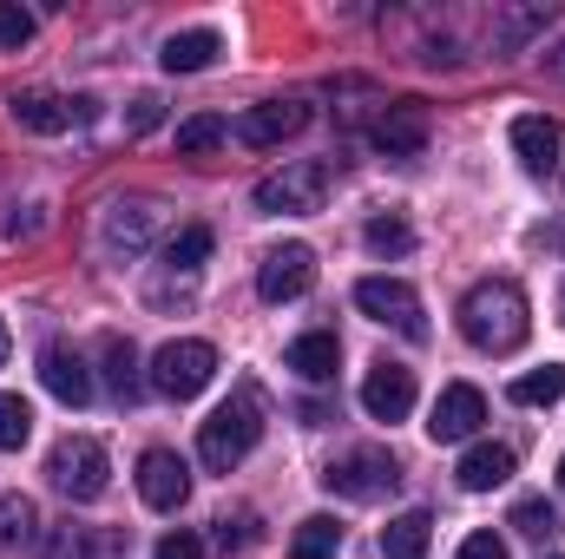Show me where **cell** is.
Here are the masks:
<instances>
[{
    "mask_svg": "<svg viewBox=\"0 0 565 559\" xmlns=\"http://www.w3.org/2000/svg\"><path fill=\"white\" fill-rule=\"evenodd\" d=\"M355 309L375 316V323H388V329H402L408 342H422L427 336L422 296H415V283H402V277H362L355 283Z\"/></svg>",
    "mask_w": 565,
    "mask_h": 559,
    "instance_id": "cell-7",
    "label": "cell"
},
{
    "mask_svg": "<svg viewBox=\"0 0 565 559\" xmlns=\"http://www.w3.org/2000/svg\"><path fill=\"white\" fill-rule=\"evenodd\" d=\"M362 409H369L375 421H408V409H415V369L375 362L369 382H362Z\"/></svg>",
    "mask_w": 565,
    "mask_h": 559,
    "instance_id": "cell-11",
    "label": "cell"
},
{
    "mask_svg": "<svg viewBox=\"0 0 565 559\" xmlns=\"http://www.w3.org/2000/svg\"><path fill=\"white\" fill-rule=\"evenodd\" d=\"M309 283H316V251H309V244H277V251L257 264V296H264V303H296Z\"/></svg>",
    "mask_w": 565,
    "mask_h": 559,
    "instance_id": "cell-8",
    "label": "cell"
},
{
    "mask_svg": "<svg viewBox=\"0 0 565 559\" xmlns=\"http://www.w3.org/2000/svg\"><path fill=\"white\" fill-rule=\"evenodd\" d=\"M460 559H507V540H500L493 527H480V534L460 540Z\"/></svg>",
    "mask_w": 565,
    "mask_h": 559,
    "instance_id": "cell-32",
    "label": "cell"
},
{
    "mask_svg": "<svg viewBox=\"0 0 565 559\" xmlns=\"http://www.w3.org/2000/svg\"><path fill=\"white\" fill-rule=\"evenodd\" d=\"M151 231H158V204H113V218H106V244L126 257H139Z\"/></svg>",
    "mask_w": 565,
    "mask_h": 559,
    "instance_id": "cell-20",
    "label": "cell"
},
{
    "mask_svg": "<svg viewBox=\"0 0 565 559\" xmlns=\"http://www.w3.org/2000/svg\"><path fill=\"white\" fill-rule=\"evenodd\" d=\"M375 145H382L388 158H415L427 145V106L422 99H395V106L382 113V126H375Z\"/></svg>",
    "mask_w": 565,
    "mask_h": 559,
    "instance_id": "cell-15",
    "label": "cell"
},
{
    "mask_svg": "<svg viewBox=\"0 0 565 559\" xmlns=\"http://www.w3.org/2000/svg\"><path fill=\"white\" fill-rule=\"evenodd\" d=\"M289 369H296L302 382H335V369H342V342H335L329 329H309V336L289 342Z\"/></svg>",
    "mask_w": 565,
    "mask_h": 559,
    "instance_id": "cell-18",
    "label": "cell"
},
{
    "mask_svg": "<svg viewBox=\"0 0 565 559\" xmlns=\"http://www.w3.org/2000/svg\"><path fill=\"white\" fill-rule=\"evenodd\" d=\"M106 382H113L119 402H139L145 376H139V349H132L126 336H106Z\"/></svg>",
    "mask_w": 565,
    "mask_h": 559,
    "instance_id": "cell-22",
    "label": "cell"
},
{
    "mask_svg": "<svg viewBox=\"0 0 565 559\" xmlns=\"http://www.w3.org/2000/svg\"><path fill=\"white\" fill-rule=\"evenodd\" d=\"M322 487L342 494V500H382V494L402 487V461L388 447H355V454H342V461L322 467Z\"/></svg>",
    "mask_w": 565,
    "mask_h": 559,
    "instance_id": "cell-6",
    "label": "cell"
},
{
    "mask_svg": "<svg viewBox=\"0 0 565 559\" xmlns=\"http://www.w3.org/2000/svg\"><path fill=\"white\" fill-rule=\"evenodd\" d=\"M211 376H217V349H211L204 336H178V342H164V349L151 356V389L171 395V402L204 395Z\"/></svg>",
    "mask_w": 565,
    "mask_h": 559,
    "instance_id": "cell-3",
    "label": "cell"
},
{
    "mask_svg": "<svg viewBox=\"0 0 565 559\" xmlns=\"http://www.w3.org/2000/svg\"><path fill=\"white\" fill-rule=\"evenodd\" d=\"M480 421H487V395H480L473 382H447V389L434 395L427 434H434V441H473V434H480Z\"/></svg>",
    "mask_w": 565,
    "mask_h": 559,
    "instance_id": "cell-9",
    "label": "cell"
},
{
    "mask_svg": "<svg viewBox=\"0 0 565 559\" xmlns=\"http://www.w3.org/2000/svg\"><path fill=\"white\" fill-rule=\"evenodd\" d=\"M520 409H553L565 395V362H546V369H533V376H520L513 389H507Z\"/></svg>",
    "mask_w": 565,
    "mask_h": 559,
    "instance_id": "cell-24",
    "label": "cell"
},
{
    "mask_svg": "<svg viewBox=\"0 0 565 559\" xmlns=\"http://www.w3.org/2000/svg\"><path fill=\"white\" fill-rule=\"evenodd\" d=\"M289 553H342V527L329 520V514H309L302 527H296V547Z\"/></svg>",
    "mask_w": 565,
    "mask_h": 559,
    "instance_id": "cell-29",
    "label": "cell"
},
{
    "mask_svg": "<svg viewBox=\"0 0 565 559\" xmlns=\"http://www.w3.org/2000/svg\"><path fill=\"white\" fill-rule=\"evenodd\" d=\"M13 119L26 133H66L79 119H93V99H60V93H20L13 99Z\"/></svg>",
    "mask_w": 565,
    "mask_h": 559,
    "instance_id": "cell-13",
    "label": "cell"
},
{
    "mask_svg": "<svg viewBox=\"0 0 565 559\" xmlns=\"http://www.w3.org/2000/svg\"><path fill=\"white\" fill-rule=\"evenodd\" d=\"M250 540H257V527H250V514H237V520L224 514V520H217V547H224V553H231V547H250Z\"/></svg>",
    "mask_w": 565,
    "mask_h": 559,
    "instance_id": "cell-34",
    "label": "cell"
},
{
    "mask_svg": "<svg viewBox=\"0 0 565 559\" xmlns=\"http://www.w3.org/2000/svg\"><path fill=\"white\" fill-rule=\"evenodd\" d=\"M224 139H231V119L198 113V119H184V126H178V158H204V151H217Z\"/></svg>",
    "mask_w": 565,
    "mask_h": 559,
    "instance_id": "cell-25",
    "label": "cell"
},
{
    "mask_svg": "<svg viewBox=\"0 0 565 559\" xmlns=\"http://www.w3.org/2000/svg\"><path fill=\"white\" fill-rule=\"evenodd\" d=\"M151 559H204V540L178 527V534H164V540H158V553H151Z\"/></svg>",
    "mask_w": 565,
    "mask_h": 559,
    "instance_id": "cell-33",
    "label": "cell"
},
{
    "mask_svg": "<svg viewBox=\"0 0 565 559\" xmlns=\"http://www.w3.org/2000/svg\"><path fill=\"white\" fill-rule=\"evenodd\" d=\"M460 336L480 349V356H513L526 336H533V309H526V289L507 277H487L467 289L460 303Z\"/></svg>",
    "mask_w": 565,
    "mask_h": 559,
    "instance_id": "cell-1",
    "label": "cell"
},
{
    "mask_svg": "<svg viewBox=\"0 0 565 559\" xmlns=\"http://www.w3.org/2000/svg\"><path fill=\"white\" fill-rule=\"evenodd\" d=\"M139 494H145V507L178 514V507H184V494H191V467H184L171 447H151V454L139 461Z\"/></svg>",
    "mask_w": 565,
    "mask_h": 559,
    "instance_id": "cell-10",
    "label": "cell"
},
{
    "mask_svg": "<svg viewBox=\"0 0 565 559\" xmlns=\"http://www.w3.org/2000/svg\"><path fill=\"white\" fill-rule=\"evenodd\" d=\"M217 53H224V40H217L211 27H191V33H171V40H164L158 66H164V73H204Z\"/></svg>",
    "mask_w": 565,
    "mask_h": 559,
    "instance_id": "cell-19",
    "label": "cell"
},
{
    "mask_svg": "<svg viewBox=\"0 0 565 559\" xmlns=\"http://www.w3.org/2000/svg\"><path fill=\"white\" fill-rule=\"evenodd\" d=\"M460 487L467 494H493V487H507L513 481V447H500V441H473L467 454H460Z\"/></svg>",
    "mask_w": 565,
    "mask_h": 559,
    "instance_id": "cell-16",
    "label": "cell"
},
{
    "mask_svg": "<svg viewBox=\"0 0 565 559\" xmlns=\"http://www.w3.org/2000/svg\"><path fill=\"white\" fill-rule=\"evenodd\" d=\"M46 481L66 494V500H99L106 481H113V461L93 434H66L53 454H46Z\"/></svg>",
    "mask_w": 565,
    "mask_h": 559,
    "instance_id": "cell-4",
    "label": "cell"
},
{
    "mask_svg": "<svg viewBox=\"0 0 565 559\" xmlns=\"http://www.w3.org/2000/svg\"><path fill=\"white\" fill-rule=\"evenodd\" d=\"M559 487H565V454H559Z\"/></svg>",
    "mask_w": 565,
    "mask_h": 559,
    "instance_id": "cell-39",
    "label": "cell"
},
{
    "mask_svg": "<svg viewBox=\"0 0 565 559\" xmlns=\"http://www.w3.org/2000/svg\"><path fill=\"white\" fill-rule=\"evenodd\" d=\"M26 434H33V409H26L20 395H7V389H0V454L26 447Z\"/></svg>",
    "mask_w": 565,
    "mask_h": 559,
    "instance_id": "cell-28",
    "label": "cell"
},
{
    "mask_svg": "<svg viewBox=\"0 0 565 559\" xmlns=\"http://www.w3.org/2000/svg\"><path fill=\"white\" fill-rule=\"evenodd\" d=\"M507 527H513V534H526V540H553V534H559V514H553L546 500H520Z\"/></svg>",
    "mask_w": 565,
    "mask_h": 559,
    "instance_id": "cell-30",
    "label": "cell"
},
{
    "mask_svg": "<svg viewBox=\"0 0 565 559\" xmlns=\"http://www.w3.org/2000/svg\"><path fill=\"white\" fill-rule=\"evenodd\" d=\"M513 151H520V165H526L533 178H553V171H559V126H553L546 113H520V119H513Z\"/></svg>",
    "mask_w": 565,
    "mask_h": 559,
    "instance_id": "cell-14",
    "label": "cell"
},
{
    "mask_svg": "<svg viewBox=\"0 0 565 559\" xmlns=\"http://www.w3.org/2000/svg\"><path fill=\"white\" fill-rule=\"evenodd\" d=\"M40 534V514L26 494H0V547H26Z\"/></svg>",
    "mask_w": 565,
    "mask_h": 559,
    "instance_id": "cell-26",
    "label": "cell"
},
{
    "mask_svg": "<svg viewBox=\"0 0 565 559\" xmlns=\"http://www.w3.org/2000/svg\"><path fill=\"white\" fill-rule=\"evenodd\" d=\"M204 257H211V231H204V224H184V231L164 244V264H171V271H198Z\"/></svg>",
    "mask_w": 565,
    "mask_h": 559,
    "instance_id": "cell-27",
    "label": "cell"
},
{
    "mask_svg": "<svg viewBox=\"0 0 565 559\" xmlns=\"http://www.w3.org/2000/svg\"><path fill=\"white\" fill-rule=\"evenodd\" d=\"M553 66H559V80H565V46H559V53H553Z\"/></svg>",
    "mask_w": 565,
    "mask_h": 559,
    "instance_id": "cell-37",
    "label": "cell"
},
{
    "mask_svg": "<svg viewBox=\"0 0 565 559\" xmlns=\"http://www.w3.org/2000/svg\"><path fill=\"white\" fill-rule=\"evenodd\" d=\"M26 40H33V13H26V7H13V0H0V46H7V53H20Z\"/></svg>",
    "mask_w": 565,
    "mask_h": 559,
    "instance_id": "cell-31",
    "label": "cell"
},
{
    "mask_svg": "<svg viewBox=\"0 0 565 559\" xmlns=\"http://www.w3.org/2000/svg\"><path fill=\"white\" fill-rule=\"evenodd\" d=\"M289 559H335V553H289Z\"/></svg>",
    "mask_w": 565,
    "mask_h": 559,
    "instance_id": "cell-38",
    "label": "cell"
},
{
    "mask_svg": "<svg viewBox=\"0 0 565 559\" xmlns=\"http://www.w3.org/2000/svg\"><path fill=\"white\" fill-rule=\"evenodd\" d=\"M362 244H369L375 257H408V251H415V224H408L402 211H382V218H369Z\"/></svg>",
    "mask_w": 565,
    "mask_h": 559,
    "instance_id": "cell-23",
    "label": "cell"
},
{
    "mask_svg": "<svg viewBox=\"0 0 565 559\" xmlns=\"http://www.w3.org/2000/svg\"><path fill=\"white\" fill-rule=\"evenodd\" d=\"M427 540H434V514L408 507L382 527V559H427Z\"/></svg>",
    "mask_w": 565,
    "mask_h": 559,
    "instance_id": "cell-21",
    "label": "cell"
},
{
    "mask_svg": "<svg viewBox=\"0 0 565 559\" xmlns=\"http://www.w3.org/2000/svg\"><path fill=\"white\" fill-rule=\"evenodd\" d=\"M158 119H164V99H151V93H139V99H132V113H126V126H132V133H151Z\"/></svg>",
    "mask_w": 565,
    "mask_h": 559,
    "instance_id": "cell-35",
    "label": "cell"
},
{
    "mask_svg": "<svg viewBox=\"0 0 565 559\" xmlns=\"http://www.w3.org/2000/svg\"><path fill=\"white\" fill-rule=\"evenodd\" d=\"M257 441H264V402H257V389H237L217 415L198 428V461L211 474H231Z\"/></svg>",
    "mask_w": 565,
    "mask_h": 559,
    "instance_id": "cell-2",
    "label": "cell"
},
{
    "mask_svg": "<svg viewBox=\"0 0 565 559\" xmlns=\"http://www.w3.org/2000/svg\"><path fill=\"white\" fill-rule=\"evenodd\" d=\"M40 382H46V395H60L66 409H86V402H93V376H86V362H79L73 342H46V349H40Z\"/></svg>",
    "mask_w": 565,
    "mask_h": 559,
    "instance_id": "cell-12",
    "label": "cell"
},
{
    "mask_svg": "<svg viewBox=\"0 0 565 559\" xmlns=\"http://www.w3.org/2000/svg\"><path fill=\"white\" fill-rule=\"evenodd\" d=\"M302 119H309V113H302L296 99H270V106H250V113L237 119V139L264 151V145H282L289 133H302Z\"/></svg>",
    "mask_w": 565,
    "mask_h": 559,
    "instance_id": "cell-17",
    "label": "cell"
},
{
    "mask_svg": "<svg viewBox=\"0 0 565 559\" xmlns=\"http://www.w3.org/2000/svg\"><path fill=\"white\" fill-rule=\"evenodd\" d=\"M322 198H329V165L322 158H296V165H282L257 184V211H270V218H309V211H322Z\"/></svg>",
    "mask_w": 565,
    "mask_h": 559,
    "instance_id": "cell-5",
    "label": "cell"
},
{
    "mask_svg": "<svg viewBox=\"0 0 565 559\" xmlns=\"http://www.w3.org/2000/svg\"><path fill=\"white\" fill-rule=\"evenodd\" d=\"M7 356H13V336H7V323H0V369H7Z\"/></svg>",
    "mask_w": 565,
    "mask_h": 559,
    "instance_id": "cell-36",
    "label": "cell"
},
{
    "mask_svg": "<svg viewBox=\"0 0 565 559\" xmlns=\"http://www.w3.org/2000/svg\"><path fill=\"white\" fill-rule=\"evenodd\" d=\"M553 559H559V553H553Z\"/></svg>",
    "mask_w": 565,
    "mask_h": 559,
    "instance_id": "cell-40",
    "label": "cell"
}]
</instances>
